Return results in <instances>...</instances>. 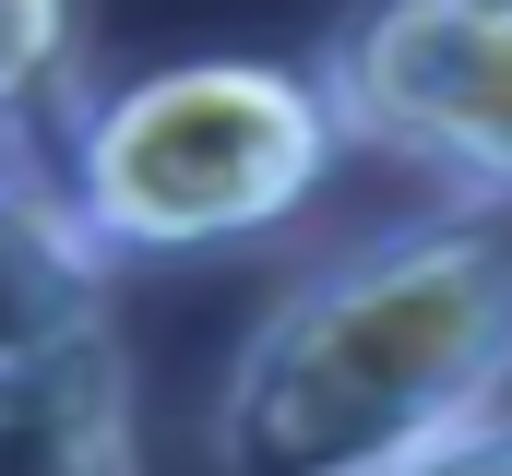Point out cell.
<instances>
[{"label": "cell", "mask_w": 512, "mask_h": 476, "mask_svg": "<svg viewBox=\"0 0 512 476\" xmlns=\"http://www.w3.org/2000/svg\"><path fill=\"white\" fill-rule=\"evenodd\" d=\"M512 393V203L393 227L286 286L227 357L215 476H405Z\"/></svg>", "instance_id": "1"}, {"label": "cell", "mask_w": 512, "mask_h": 476, "mask_svg": "<svg viewBox=\"0 0 512 476\" xmlns=\"http://www.w3.org/2000/svg\"><path fill=\"white\" fill-rule=\"evenodd\" d=\"M346 155V119L322 72L286 60H167L120 96H96L72 131V203L108 250L179 262L239 250L322 203Z\"/></svg>", "instance_id": "2"}, {"label": "cell", "mask_w": 512, "mask_h": 476, "mask_svg": "<svg viewBox=\"0 0 512 476\" xmlns=\"http://www.w3.org/2000/svg\"><path fill=\"white\" fill-rule=\"evenodd\" d=\"M322 84L346 143L465 203H512V0H370Z\"/></svg>", "instance_id": "3"}, {"label": "cell", "mask_w": 512, "mask_h": 476, "mask_svg": "<svg viewBox=\"0 0 512 476\" xmlns=\"http://www.w3.org/2000/svg\"><path fill=\"white\" fill-rule=\"evenodd\" d=\"M0 476H143L120 334L0 369Z\"/></svg>", "instance_id": "4"}, {"label": "cell", "mask_w": 512, "mask_h": 476, "mask_svg": "<svg viewBox=\"0 0 512 476\" xmlns=\"http://www.w3.org/2000/svg\"><path fill=\"white\" fill-rule=\"evenodd\" d=\"M84 334H108V238L84 227V203L0 179V369Z\"/></svg>", "instance_id": "5"}, {"label": "cell", "mask_w": 512, "mask_h": 476, "mask_svg": "<svg viewBox=\"0 0 512 476\" xmlns=\"http://www.w3.org/2000/svg\"><path fill=\"white\" fill-rule=\"evenodd\" d=\"M72 60V0H0V108Z\"/></svg>", "instance_id": "6"}, {"label": "cell", "mask_w": 512, "mask_h": 476, "mask_svg": "<svg viewBox=\"0 0 512 476\" xmlns=\"http://www.w3.org/2000/svg\"><path fill=\"white\" fill-rule=\"evenodd\" d=\"M405 476H512V417H489V429H465V441H441L429 465H405Z\"/></svg>", "instance_id": "7"}]
</instances>
